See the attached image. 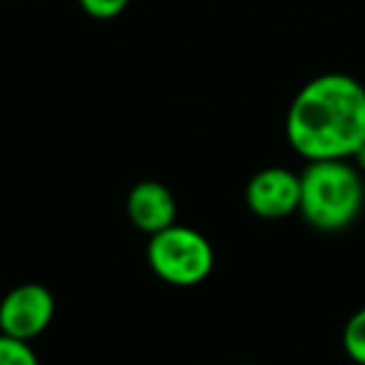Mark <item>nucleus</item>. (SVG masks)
I'll use <instances>...</instances> for the list:
<instances>
[{
    "label": "nucleus",
    "instance_id": "0eeeda50",
    "mask_svg": "<svg viewBox=\"0 0 365 365\" xmlns=\"http://www.w3.org/2000/svg\"><path fill=\"white\" fill-rule=\"evenodd\" d=\"M343 348L348 358L358 365H365V308L355 310L343 328Z\"/></svg>",
    "mask_w": 365,
    "mask_h": 365
},
{
    "label": "nucleus",
    "instance_id": "20e7f679",
    "mask_svg": "<svg viewBox=\"0 0 365 365\" xmlns=\"http://www.w3.org/2000/svg\"><path fill=\"white\" fill-rule=\"evenodd\" d=\"M56 298L41 283H23L0 300V333L31 343L53 323Z\"/></svg>",
    "mask_w": 365,
    "mask_h": 365
},
{
    "label": "nucleus",
    "instance_id": "39448f33",
    "mask_svg": "<svg viewBox=\"0 0 365 365\" xmlns=\"http://www.w3.org/2000/svg\"><path fill=\"white\" fill-rule=\"evenodd\" d=\"M245 203L265 220H280L300 210V175L288 168H265L250 178Z\"/></svg>",
    "mask_w": 365,
    "mask_h": 365
},
{
    "label": "nucleus",
    "instance_id": "f257e3e1",
    "mask_svg": "<svg viewBox=\"0 0 365 365\" xmlns=\"http://www.w3.org/2000/svg\"><path fill=\"white\" fill-rule=\"evenodd\" d=\"M285 135L305 160H350L365 145V86L348 73L308 81L285 115Z\"/></svg>",
    "mask_w": 365,
    "mask_h": 365
},
{
    "label": "nucleus",
    "instance_id": "7ed1b4c3",
    "mask_svg": "<svg viewBox=\"0 0 365 365\" xmlns=\"http://www.w3.org/2000/svg\"><path fill=\"white\" fill-rule=\"evenodd\" d=\"M148 263L153 273L170 285H198L210 275L215 263L213 245L203 233L188 225H170L150 235Z\"/></svg>",
    "mask_w": 365,
    "mask_h": 365
},
{
    "label": "nucleus",
    "instance_id": "6e6552de",
    "mask_svg": "<svg viewBox=\"0 0 365 365\" xmlns=\"http://www.w3.org/2000/svg\"><path fill=\"white\" fill-rule=\"evenodd\" d=\"M0 365H38V355L28 340L0 333Z\"/></svg>",
    "mask_w": 365,
    "mask_h": 365
},
{
    "label": "nucleus",
    "instance_id": "1a4fd4ad",
    "mask_svg": "<svg viewBox=\"0 0 365 365\" xmlns=\"http://www.w3.org/2000/svg\"><path fill=\"white\" fill-rule=\"evenodd\" d=\"M78 3L86 16L96 18V21H113L125 11L130 0H78Z\"/></svg>",
    "mask_w": 365,
    "mask_h": 365
},
{
    "label": "nucleus",
    "instance_id": "f03ea898",
    "mask_svg": "<svg viewBox=\"0 0 365 365\" xmlns=\"http://www.w3.org/2000/svg\"><path fill=\"white\" fill-rule=\"evenodd\" d=\"M365 205V182L353 160H310L300 173L298 213L323 233L355 223Z\"/></svg>",
    "mask_w": 365,
    "mask_h": 365
},
{
    "label": "nucleus",
    "instance_id": "9d476101",
    "mask_svg": "<svg viewBox=\"0 0 365 365\" xmlns=\"http://www.w3.org/2000/svg\"><path fill=\"white\" fill-rule=\"evenodd\" d=\"M350 160H353V165L358 168V170H365V145L360 148V150L355 153V155L350 158Z\"/></svg>",
    "mask_w": 365,
    "mask_h": 365
},
{
    "label": "nucleus",
    "instance_id": "9b49d317",
    "mask_svg": "<svg viewBox=\"0 0 365 365\" xmlns=\"http://www.w3.org/2000/svg\"><path fill=\"white\" fill-rule=\"evenodd\" d=\"M245 365H253V363H245Z\"/></svg>",
    "mask_w": 365,
    "mask_h": 365
},
{
    "label": "nucleus",
    "instance_id": "423d86ee",
    "mask_svg": "<svg viewBox=\"0 0 365 365\" xmlns=\"http://www.w3.org/2000/svg\"><path fill=\"white\" fill-rule=\"evenodd\" d=\"M128 218L143 233L155 235L175 225L178 203L170 188L158 180H143L128 193Z\"/></svg>",
    "mask_w": 365,
    "mask_h": 365
}]
</instances>
